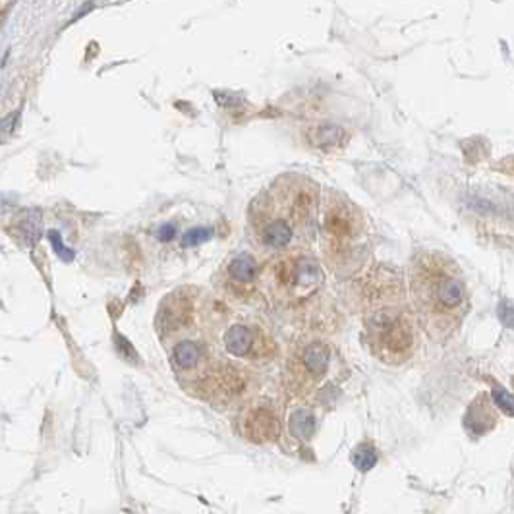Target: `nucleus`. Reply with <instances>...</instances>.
Returning a JSON list of instances; mask_svg holds the SVG:
<instances>
[{
	"label": "nucleus",
	"instance_id": "nucleus-4",
	"mask_svg": "<svg viewBox=\"0 0 514 514\" xmlns=\"http://www.w3.org/2000/svg\"><path fill=\"white\" fill-rule=\"evenodd\" d=\"M263 282L275 298L298 302L311 296L323 284V273L315 259L306 255H279L267 267Z\"/></svg>",
	"mask_w": 514,
	"mask_h": 514
},
{
	"label": "nucleus",
	"instance_id": "nucleus-11",
	"mask_svg": "<svg viewBox=\"0 0 514 514\" xmlns=\"http://www.w3.org/2000/svg\"><path fill=\"white\" fill-rule=\"evenodd\" d=\"M211 236V233L207 230V228H195V230H192V233H188L186 234V238H184V244L186 246H195V244H199V242H205L207 238Z\"/></svg>",
	"mask_w": 514,
	"mask_h": 514
},
{
	"label": "nucleus",
	"instance_id": "nucleus-8",
	"mask_svg": "<svg viewBox=\"0 0 514 514\" xmlns=\"http://www.w3.org/2000/svg\"><path fill=\"white\" fill-rule=\"evenodd\" d=\"M223 286L233 294L250 292L257 281V265L250 253H236L223 267Z\"/></svg>",
	"mask_w": 514,
	"mask_h": 514
},
{
	"label": "nucleus",
	"instance_id": "nucleus-2",
	"mask_svg": "<svg viewBox=\"0 0 514 514\" xmlns=\"http://www.w3.org/2000/svg\"><path fill=\"white\" fill-rule=\"evenodd\" d=\"M408 286L424 330L437 342L451 339L470 311V292L455 259L435 250H417L408 265Z\"/></svg>",
	"mask_w": 514,
	"mask_h": 514
},
{
	"label": "nucleus",
	"instance_id": "nucleus-5",
	"mask_svg": "<svg viewBox=\"0 0 514 514\" xmlns=\"http://www.w3.org/2000/svg\"><path fill=\"white\" fill-rule=\"evenodd\" d=\"M366 335L375 356L388 364L406 359L414 346V325L402 308H381L366 321Z\"/></svg>",
	"mask_w": 514,
	"mask_h": 514
},
{
	"label": "nucleus",
	"instance_id": "nucleus-3",
	"mask_svg": "<svg viewBox=\"0 0 514 514\" xmlns=\"http://www.w3.org/2000/svg\"><path fill=\"white\" fill-rule=\"evenodd\" d=\"M321 233V248L327 261L339 267L346 265V271L358 267L368 248V224L364 211L337 192H329L321 204L317 215Z\"/></svg>",
	"mask_w": 514,
	"mask_h": 514
},
{
	"label": "nucleus",
	"instance_id": "nucleus-10",
	"mask_svg": "<svg viewBox=\"0 0 514 514\" xmlns=\"http://www.w3.org/2000/svg\"><path fill=\"white\" fill-rule=\"evenodd\" d=\"M49 240L52 244V248H55V252L59 253V257H62L64 261H72L74 259V252H70L68 248L64 246V242H62V238H60V234L57 230H50Z\"/></svg>",
	"mask_w": 514,
	"mask_h": 514
},
{
	"label": "nucleus",
	"instance_id": "nucleus-1",
	"mask_svg": "<svg viewBox=\"0 0 514 514\" xmlns=\"http://www.w3.org/2000/svg\"><path fill=\"white\" fill-rule=\"evenodd\" d=\"M319 186L302 175H282L252 199L248 236L263 255H292L311 246L317 230Z\"/></svg>",
	"mask_w": 514,
	"mask_h": 514
},
{
	"label": "nucleus",
	"instance_id": "nucleus-9",
	"mask_svg": "<svg viewBox=\"0 0 514 514\" xmlns=\"http://www.w3.org/2000/svg\"><path fill=\"white\" fill-rule=\"evenodd\" d=\"M20 233L23 236L26 244L33 246V244L37 242V238H39L41 234V217L37 211H28L26 213V217L21 219L20 223Z\"/></svg>",
	"mask_w": 514,
	"mask_h": 514
},
{
	"label": "nucleus",
	"instance_id": "nucleus-6",
	"mask_svg": "<svg viewBox=\"0 0 514 514\" xmlns=\"http://www.w3.org/2000/svg\"><path fill=\"white\" fill-rule=\"evenodd\" d=\"M288 369L294 385L304 395L321 393L325 391V387L333 385V373H335L333 348L321 340L306 342L292 354Z\"/></svg>",
	"mask_w": 514,
	"mask_h": 514
},
{
	"label": "nucleus",
	"instance_id": "nucleus-7",
	"mask_svg": "<svg viewBox=\"0 0 514 514\" xmlns=\"http://www.w3.org/2000/svg\"><path fill=\"white\" fill-rule=\"evenodd\" d=\"M223 344L226 354H230L234 358L240 359H257L269 358L273 350L271 339L263 333L259 327L255 325H248V323H234L228 329L224 330Z\"/></svg>",
	"mask_w": 514,
	"mask_h": 514
}]
</instances>
